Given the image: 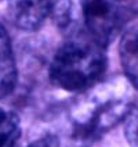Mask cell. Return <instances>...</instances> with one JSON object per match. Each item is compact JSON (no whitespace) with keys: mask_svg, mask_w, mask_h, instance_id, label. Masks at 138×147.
Here are the masks:
<instances>
[{"mask_svg":"<svg viewBox=\"0 0 138 147\" xmlns=\"http://www.w3.org/2000/svg\"><path fill=\"white\" fill-rule=\"evenodd\" d=\"M106 47L83 26H77L54 53L49 68L50 82L66 92L91 89L106 71Z\"/></svg>","mask_w":138,"mask_h":147,"instance_id":"7a4b0ae2","label":"cell"},{"mask_svg":"<svg viewBox=\"0 0 138 147\" xmlns=\"http://www.w3.org/2000/svg\"><path fill=\"white\" fill-rule=\"evenodd\" d=\"M124 121V135L129 144L130 147H138V106L133 107V110Z\"/></svg>","mask_w":138,"mask_h":147,"instance_id":"ba28073f","label":"cell"},{"mask_svg":"<svg viewBox=\"0 0 138 147\" xmlns=\"http://www.w3.org/2000/svg\"><path fill=\"white\" fill-rule=\"evenodd\" d=\"M83 28L104 45H109L134 18L133 0H77Z\"/></svg>","mask_w":138,"mask_h":147,"instance_id":"3957f363","label":"cell"},{"mask_svg":"<svg viewBox=\"0 0 138 147\" xmlns=\"http://www.w3.org/2000/svg\"><path fill=\"white\" fill-rule=\"evenodd\" d=\"M17 81L18 71L13 43L6 26L0 24V100L13 93Z\"/></svg>","mask_w":138,"mask_h":147,"instance_id":"5b68a950","label":"cell"},{"mask_svg":"<svg viewBox=\"0 0 138 147\" xmlns=\"http://www.w3.org/2000/svg\"><path fill=\"white\" fill-rule=\"evenodd\" d=\"M21 133L18 115L14 111L0 107V147H15Z\"/></svg>","mask_w":138,"mask_h":147,"instance_id":"52a82bcc","label":"cell"},{"mask_svg":"<svg viewBox=\"0 0 138 147\" xmlns=\"http://www.w3.org/2000/svg\"><path fill=\"white\" fill-rule=\"evenodd\" d=\"M26 147H61V143H59V139H58L57 135L47 133L39 139H36L32 143H29Z\"/></svg>","mask_w":138,"mask_h":147,"instance_id":"9c48e42d","label":"cell"},{"mask_svg":"<svg viewBox=\"0 0 138 147\" xmlns=\"http://www.w3.org/2000/svg\"><path fill=\"white\" fill-rule=\"evenodd\" d=\"M54 0H7L8 18L18 29L37 31L54 8Z\"/></svg>","mask_w":138,"mask_h":147,"instance_id":"277c9868","label":"cell"},{"mask_svg":"<svg viewBox=\"0 0 138 147\" xmlns=\"http://www.w3.org/2000/svg\"><path fill=\"white\" fill-rule=\"evenodd\" d=\"M133 93L126 82L97 83L80 93L68 110L71 140L77 147H87L124 121L133 110Z\"/></svg>","mask_w":138,"mask_h":147,"instance_id":"6da1fadb","label":"cell"},{"mask_svg":"<svg viewBox=\"0 0 138 147\" xmlns=\"http://www.w3.org/2000/svg\"><path fill=\"white\" fill-rule=\"evenodd\" d=\"M119 56L123 72L134 89L138 90V31L131 29L123 35Z\"/></svg>","mask_w":138,"mask_h":147,"instance_id":"8992f818","label":"cell"}]
</instances>
